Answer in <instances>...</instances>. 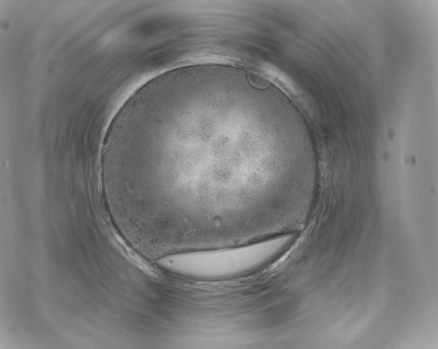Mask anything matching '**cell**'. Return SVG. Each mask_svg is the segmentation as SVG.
Instances as JSON below:
<instances>
[{
  "instance_id": "cell-1",
  "label": "cell",
  "mask_w": 438,
  "mask_h": 349,
  "mask_svg": "<svg viewBox=\"0 0 438 349\" xmlns=\"http://www.w3.org/2000/svg\"><path fill=\"white\" fill-rule=\"evenodd\" d=\"M233 102L154 89L113 118L100 152L102 192L141 250L160 258L243 244L263 231L261 169Z\"/></svg>"
},
{
  "instance_id": "cell-2",
  "label": "cell",
  "mask_w": 438,
  "mask_h": 349,
  "mask_svg": "<svg viewBox=\"0 0 438 349\" xmlns=\"http://www.w3.org/2000/svg\"><path fill=\"white\" fill-rule=\"evenodd\" d=\"M292 233L230 247L178 253L157 260L168 270L187 276L216 279L256 269L285 253L294 243Z\"/></svg>"
}]
</instances>
